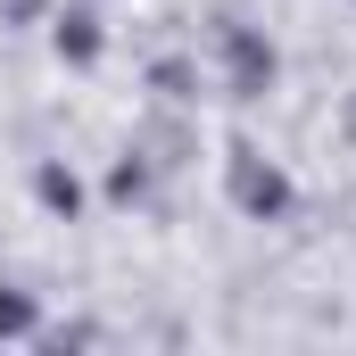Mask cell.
Listing matches in <instances>:
<instances>
[{
	"label": "cell",
	"mask_w": 356,
	"mask_h": 356,
	"mask_svg": "<svg viewBox=\"0 0 356 356\" xmlns=\"http://www.w3.org/2000/svg\"><path fill=\"white\" fill-rule=\"evenodd\" d=\"M232 199H241L249 216H282V207H290V182L273 175V166H257V149H241V158H232Z\"/></svg>",
	"instance_id": "6da1fadb"
},
{
	"label": "cell",
	"mask_w": 356,
	"mask_h": 356,
	"mask_svg": "<svg viewBox=\"0 0 356 356\" xmlns=\"http://www.w3.org/2000/svg\"><path fill=\"white\" fill-rule=\"evenodd\" d=\"M33 332V298L25 290H0V340H25Z\"/></svg>",
	"instance_id": "277c9868"
},
{
	"label": "cell",
	"mask_w": 356,
	"mask_h": 356,
	"mask_svg": "<svg viewBox=\"0 0 356 356\" xmlns=\"http://www.w3.org/2000/svg\"><path fill=\"white\" fill-rule=\"evenodd\" d=\"M224 50H232V91H241V99H257V91L273 83V42H257V33L241 25Z\"/></svg>",
	"instance_id": "7a4b0ae2"
},
{
	"label": "cell",
	"mask_w": 356,
	"mask_h": 356,
	"mask_svg": "<svg viewBox=\"0 0 356 356\" xmlns=\"http://www.w3.org/2000/svg\"><path fill=\"white\" fill-rule=\"evenodd\" d=\"M42 199H50V207H67V216L83 207V191H75V175H58V166H42Z\"/></svg>",
	"instance_id": "5b68a950"
},
{
	"label": "cell",
	"mask_w": 356,
	"mask_h": 356,
	"mask_svg": "<svg viewBox=\"0 0 356 356\" xmlns=\"http://www.w3.org/2000/svg\"><path fill=\"white\" fill-rule=\"evenodd\" d=\"M58 50H67V58H99V17H91V8H67V17H58Z\"/></svg>",
	"instance_id": "3957f363"
}]
</instances>
